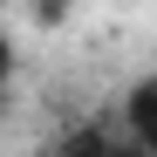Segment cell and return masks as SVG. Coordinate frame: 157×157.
Instances as JSON below:
<instances>
[{
  "label": "cell",
  "mask_w": 157,
  "mask_h": 157,
  "mask_svg": "<svg viewBox=\"0 0 157 157\" xmlns=\"http://www.w3.org/2000/svg\"><path fill=\"white\" fill-rule=\"evenodd\" d=\"M62 157H150V150H144V144H130V137H123V123H116V130L82 123V130L62 144Z\"/></svg>",
  "instance_id": "obj_2"
},
{
  "label": "cell",
  "mask_w": 157,
  "mask_h": 157,
  "mask_svg": "<svg viewBox=\"0 0 157 157\" xmlns=\"http://www.w3.org/2000/svg\"><path fill=\"white\" fill-rule=\"evenodd\" d=\"M14 68H21V41H14V28H7V14H0V96H7Z\"/></svg>",
  "instance_id": "obj_3"
},
{
  "label": "cell",
  "mask_w": 157,
  "mask_h": 157,
  "mask_svg": "<svg viewBox=\"0 0 157 157\" xmlns=\"http://www.w3.org/2000/svg\"><path fill=\"white\" fill-rule=\"evenodd\" d=\"M123 137L157 157V75H144V82L123 89Z\"/></svg>",
  "instance_id": "obj_1"
}]
</instances>
